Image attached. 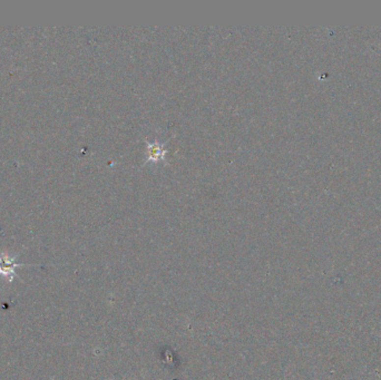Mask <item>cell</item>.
<instances>
[{
    "label": "cell",
    "instance_id": "obj_1",
    "mask_svg": "<svg viewBox=\"0 0 381 380\" xmlns=\"http://www.w3.org/2000/svg\"><path fill=\"white\" fill-rule=\"evenodd\" d=\"M17 266V263L11 262L9 259H0V274H14V269Z\"/></svg>",
    "mask_w": 381,
    "mask_h": 380
}]
</instances>
